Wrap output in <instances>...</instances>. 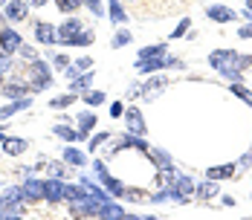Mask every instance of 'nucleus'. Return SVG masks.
Here are the masks:
<instances>
[{"instance_id":"nucleus-22","label":"nucleus","mask_w":252,"mask_h":220,"mask_svg":"<svg viewBox=\"0 0 252 220\" xmlns=\"http://www.w3.org/2000/svg\"><path fill=\"white\" fill-rule=\"evenodd\" d=\"M90 84H93V70H90V73L76 75V78H73V84H70V90L76 93V90H84V87H90Z\"/></svg>"},{"instance_id":"nucleus-33","label":"nucleus","mask_w":252,"mask_h":220,"mask_svg":"<svg viewBox=\"0 0 252 220\" xmlns=\"http://www.w3.org/2000/svg\"><path fill=\"white\" fill-rule=\"evenodd\" d=\"M104 139H107V133H96V136L90 139V151H96V148H99L101 142H104Z\"/></svg>"},{"instance_id":"nucleus-21","label":"nucleus","mask_w":252,"mask_h":220,"mask_svg":"<svg viewBox=\"0 0 252 220\" xmlns=\"http://www.w3.org/2000/svg\"><path fill=\"white\" fill-rule=\"evenodd\" d=\"M64 162H70V165H84L87 162V157L81 154V151H76V148H64Z\"/></svg>"},{"instance_id":"nucleus-15","label":"nucleus","mask_w":252,"mask_h":220,"mask_svg":"<svg viewBox=\"0 0 252 220\" xmlns=\"http://www.w3.org/2000/svg\"><path fill=\"white\" fill-rule=\"evenodd\" d=\"M235 174V165L229 162V165H212V168H206V177L209 180H229Z\"/></svg>"},{"instance_id":"nucleus-9","label":"nucleus","mask_w":252,"mask_h":220,"mask_svg":"<svg viewBox=\"0 0 252 220\" xmlns=\"http://www.w3.org/2000/svg\"><path fill=\"white\" fill-rule=\"evenodd\" d=\"M26 148H29L26 139H18V136H3V151H6L9 157H21Z\"/></svg>"},{"instance_id":"nucleus-28","label":"nucleus","mask_w":252,"mask_h":220,"mask_svg":"<svg viewBox=\"0 0 252 220\" xmlns=\"http://www.w3.org/2000/svg\"><path fill=\"white\" fill-rule=\"evenodd\" d=\"M55 3H58V9H61V12H76L84 0H55Z\"/></svg>"},{"instance_id":"nucleus-26","label":"nucleus","mask_w":252,"mask_h":220,"mask_svg":"<svg viewBox=\"0 0 252 220\" xmlns=\"http://www.w3.org/2000/svg\"><path fill=\"white\" fill-rule=\"evenodd\" d=\"M61 139H78V130H73V127H67L64 122H55V127H52Z\"/></svg>"},{"instance_id":"nucleus-13","label":"nucleus","mask_w":252,"mask_h":220,"mask_svg":"<svg viewBox=\"0 0 252 220\" xmlns=\"http://www.w3.org/2000/svg\"><path fill=\"white\" fill-rule=\"evenodd\" d=\"M162 90H165V78H151V81H148V87L142 90V98H145V101H154Z\"/></svg>"},{"instance_id":"nucleus-12","label":"nucleus","mask_w":252,"mask_h":220,"mask_svg":"<svg viewBox=\"0 0 252 220\" xmlns=\"http://www.w3.org/2000/svg\"><path fill=\"white\" fill-rule=\"evenodd\" d=\"M96 171H99L101 183H104V186H107V189H110V191H116V194H125V186H122V183H119V180H113V177H110V174L104 171V165H101V162H96Z\"/></svg>"},{"instance_id":"nucleus-16","label":"nucleus","mask_w":252,"mask_h":220,"mask_svg":"<svg viewBox=\"0 0 252 220\" xmlns=\"http://www.w3.org/2000/svg\"><path fill=\"white\" fill-rule=\"evenodd\" d=\"M78 125H81V127H78V136H87V133L99 125V119H96V113H90V110H87V113H81V116H78Z\"/></svg>"},{"instance_id":"nucleus-37","label":"nucleus","mask_w":252,"mask_h":220,"mask_svg":"<svg viewBox=\"0 0 252 220\" xmlns=\"http://www.w3.org/2000/svg\"><path fill=\"white\" fill-rule=\"evenodd\" d=\"M84 3H87V6H90V9H93L96 15H101V9H99V0H84Z\"/></svg>"},{"instance_id":"nucleus-40","label":"nucleus","mask_w":252,"mask_h":220,"mask_svg":"<svg viewBox=\"0 0 252 220\" xmlns=\"http://www.w3.org/2000/svg\"><path fill=\"white\" fill-rule=\"evenodd\" d=\"M247 6H250V9H247V18H252V0H247Z\"/></svg>"},{"instance_id":"nucleus-11","label":"nucleus","mask_w":252,"mask_h":220,"mask_svg":"<svg viewBox=\"0 0 252 220\" xmlns=\"http://www.w3.org/2000/svg\"><path fill=\"white\" fill-rule=\"evenodd\" d=\"M21 191H24V200H41L44 197V183L41 180H26Z\"/></svg>"},{"instance_id":"nucleus-24","label":"nucleus","mask_w":252,"mask_h":220,"mask_svg":"<svg viewBox=\"0 0 252 220\" xmlns=\"http://www.w3.org/2000/svg\"><path fill=\"white\" fill-rule=\"evenodd\" d=\"M107 9H110V18H113V21H119V24H125V21H127V12L119 6V0H110V6H107Z\"/></svg>"},{"instance_id":"nucleus-4","label":"nucleus","mask_w":252,"mask_h":220,"mask_svg":"<svg viewBox=\"0 0 252 220\" xmlns=\"http://www.w3.org/2000/svg\"><path fill=\"white\" fill-rule=\"evenodd\" d=\"M81 29H84V26H81V21H76V18L64 21V24L58 26V41H61V44H73Z\"/></svg>"},{"instance_id":"nucleus-2","label":"nucleus","mask_w":252,"mask_h":220,"mask_svg":"<svg viewBox=\"0 0 252 220\" xmlns=\"http://www.w3.org/2000/svg\"><path fill=\"white\" fill-rule=\"evenodd\" d=\"M26 75L32 78V90H47L52 81H55V78H52V73H50V67H47L44 61H38V58H35V61H29V70H26Z\"/></svg>"},{"instance_id":"nucleus-41","label":"nucleus","mask_w":252,"mask_h":220,"mask_svg":"<svg viewBox=\"0 0 252 220\" xmlns=\"http://www.w3.org/2000/svg\"><path fill=\"white\" fill-rule=\"evenodd\" d=\"M3 6H6V0H0V9H3Z\"/></svg>"},{"instance_id":"nucleus-20","label":"nucleus","mask_w":252,"mask_h":220,"mask_svg":"<svg viewBox=\"0 0 252 220\" xmlns=\"http://www.w3.org/2000/svg\"><path fill=\"white\" fill-rule=\"evenodd\" d=\"M165 55V47L162 44H154V47L139 49V61H151V58H162Z\"/></svg>"},{"instance_id":"nucleus-27","label":"nucleus","mask_w":252,"mask_h":220,"mask_svg":"<svg viewBox=\"0 0 252 220\" xmlns=\"http://www.w3.org/2000/svg\"><path fill=\"white\" fill-rule=\"evenodd\" d=\"M84 101H87L90 107H99L101 101H104V93H101V90H93V93L87 90V96H84Z\"/></svg>"},{"instance_id":"nucleus-36","label":"nucleus","mask_w":252,"mask_h":220,"mask_svg":"<svg viewBox=\"0 0 252 220\" xmlns=\"http://www.w3.org/2000/svg\"><path fill=\"white\" fill-rule=\"evenodd\" d=\"M241 38H252V24H247V26H241V32H238Z\"/></svg>"},{"instance_id":"nucleus-35","label":"nucleus","mask_w":252,"mask_h":220,"mask_svg":"<svg viewBox=\"0 0 252 220\" xmlns=\"http://www.w3.org/2000/svg\"><path fill=\"white\" fill-rule=\"evenodd\" d=\"M122 113H125V107H122L119 101H113V104H110V116H122Z\"/></svg>"},{"instance_id":"nucleus-6","label":"nucleus","mask_w":252,"mask_h":220,"mask_svg":"<svg viewBox=\"0 0 252 220\" xmlns=\"http://www.w3.org/2000/svg\"><path fill=\"white\" fill-rule=\"evenodd\" d=\"M6 18L9 21H26L29 18V3L26 0H9L6 3Z\"/></svg>"},{"instance_id":"nucleus-1","label":"nucleus","mask_w":252,"mask_h":220,"mask_svg":"<svg viewBox=\"0 0 252 220\" xmlns=\"http://www.w3.org/2000/svg\"><path fill=\"white\" fill-rule=\"evenodd\" d=\"M209 61H212V67H218V70L226 75V78H232V81H238V78H241V70H247L252 64L250 55H238V52H232V49H215Z\"/></svg>"},{"instance_id":"nucleus-5","label":"nucleus","mask_w":252,"mask_h":220,"mask_svg":"<svg viewBox=\"0 0 252 220\" xmlns=\"http://www.w3.org/2000/svg\"><path fill=\"white\" fill-rule=\"evenodd\" d=\"M35 41L38 44H52V41H58V29L47 21H38L35 24Z\"/></svg>"},{"instance_id":"nucleus-17","label":"nucleus","mask_w":252,"mask_h":220,"mask_svg":"<svg viewBox=\"0 0 252 220\" xmlns=\"http://www.w3.org/2000/svg\"><path fill=\"white\" fill-rule=\"evenodd\" d=\"M171 194H174V200H186V197L191 194V180L189 177H180L174 183V189H171Z\"/></svg>"},{"instance_id":"nucleus-18","label":"nucleus","mask_w":252,"mask_h":220,"mask_svg":"<svg viewBox=\"0 0 252 220\" xmlns=\"http://www.w3.org/2000/svg\"><path fill=\"white\" fill-rule=\"evenodd\" d=\"M41 168H47L52 177H58V180H64V177H70V168L67 165H61V162H52V159H41Z\"/></svg>"},{"instance_id":"nucleus-14","label":"nucleus","mask_w":252,"mask_h":220,"mask_svg":"<svg viewBox=\"0 0 252 220\" xmlns=\"http://www.w3.org/2000/svg\"><path fill=\"white\" fill-rule=\"evenodd\" d=\"M0 90H3L6 96H12V98H21V96H26L32 87L24 84V81H12V84H0Z\"/></svg>"},{"instance_id":"nucleus-32","label":"nucleus","mask_w":252,"mask_h":220,"mask_svg":"<svg viewBox=\"0 0 252 220\" xmlns=\"http://www.w3.org/2000/svg\"><path fill=\"white\" fill-rule=\"evenodd\" d=\"M52 64H55L58 70H67V67H70V61H67V55H55V58H52Z\"/></svg>"},{"instance_id":"nucleus-7","label":"nucleus","mask_w":252,"mask_h":220,"mask_svg":"<svg viewBox=\"0 0 252 220\" xmlns=\"http://www.w3.org/2000/svg\"><path fill=\"white\" fill-rule=\"evenodd\" d=\"M64 189H67V186H64L58 177H55V180H47V183H44V197H47L50 203H61V200L67 197L64 194Z\"/></svg>"},{"instance_id":"nucleus-10","label":"nucleus","mask_w":252,"mask_h":220,"mask_svg":"<svg viewBox=\"0 0 252 220\" xmlns=\"http://www.w3.org/2000/svg\"><path fill=\"white\" fill-rule=\"evenodd\" d=\"M206 15H209L212 21H218V24H229V21H235V12L226 9V6H209Z\"/></svg>"},{"instance_id":"nucleus-23","label":"nucleus","mask_w":252,"mask_h":220,"mask_svg":"<svg viewBox=\"0 0 252 220\" xmlns=\"http://www.w3.org/2000/svg\"><path fill=\"white\" fill-rule=\"evenodd\" d=\"M73 101H76V93L70 90V93H64V96H55V98H52L50 107H55V110H64V107H70Z\"/></svg>"},{"instance_id":"nucleus-30","label":"nucleus","mask_w":252,"mask_h":220,"mask_svg":"<svg viewBox=\"0 0 252 220\" xmlns=\"http://www.w3.org/2000/svg\"><path fill=\"white\" fill-rule=\"evenodd\" d=\"M125 44H130V32H127V29H119V32L113 35V47H125Z\"/></svg>"},{"instance_id":"nucleus-25","label":"nucleus","mask_w":252,"mask_h":220,"mask_svg":"<svg viewBox=\"0 0 252 220\" xmlns=\"http://www.w3.org/2000/svg\"><path fill=\"white\" fill-rule=\"evenodd\" d=\"M215 194H218V186H215V180H209V183H203L200 189H197V197H200V200H212Z\"/></svg>"},{"instance_id":"nucleus-19","label":"nucleus","mask_w":252,"mask_h":220,"mask_svg":"<svg viewBox=\"0 0 252 220\" xmlns=\"http://www.w3.org/2000/svg\"><path fill=\"white\" fill-rule=\"evenodd\" d=\"M26 107H29V98H18V101L0 107V119H6V116H12V113H18V110H26Z\"/></svg>"},{"instance_id":"nucleus-3","label":"nucleus","mask_w":252,"mask_h":220,"mask_svg":"<svg viewBox=\"0 0 252 220\" xmlns=\"http://www.w3.org/2000/svg\"><path fill=\"white\" fill-rule=\"evenodd\" d=\"M21 47H24L21 32H15V29H0V49H3L6 55H15Z\"/></svg>"},{"instance_id":"nucleus-38","label":"nucleus","mask_w":252,"mask_h":220,"mask_svg":"<svg viewBox=\"0 0 252 220\" xmlns=\"http://www.w3.org/2000/svg\"><path fill=\"white\" fill-rule=\"evenodd\" d=\"M87 67H93V61H90V58H81V61H78V70H87Z\"/></svg>"},{"instance_id":"nucleus-39","label":"nucleus","mask_w":252,"mask_h":220,"mask_svg":"<svg viewBox=\"0 0 252 220\" xmlns=\"http://www.w3.org/2000/svg\"><path fill=\"white\" fill-rule=\"evenodd\" d=\"M44 3H50V0H32V6H38V9H41Z\"/></svg>"},{"instance_id":"nucleus-34","label":"nucleus","mask_w":252,"mask_h":220,"mask_svg":"<svg viewBox=\"0 0 252 220\" xmlns=\"http://www.w3.org/2000/svg\"><path fill=\"white\" fill-rule=\"evenodd\" d=\"M18 52L24 55L26 61H35V58H38V55H35V49H32V47H21V49H18Z\"/></svg>"},{"instance_id":"nucleus-8","label":"nucleus","mask_w":252,"mask_h":220,"mask_svg":"<svg viewBox=\"0 0 252 220\" xmlns=\"http://www.w3.org/2000/svg\"><path fill=\"white\" fill-rule=\"evenodd\" d=\"M125 122H127V130H130V133H136V136H142V133H145V122H142V113H139L136 107L125 110Z\"/></svg>"},{"instance_id":"nucleus-29","label":"nucleus","mask_w":252,"mask_h":220,"mask_svg":"<svg viewBox=\"0 0 252 220\" xmlns=\"http://www.w3.org/2000/svg\"><path fill=\"white\" fill-rule=\"evenodd\" d=\"M232 93H235V96H241V98H244V101L252 107V90H247L244 84H235V87H232Z\"/></svg>"},{"instance_id":"nucleus-31","label":"nucleus","mask_w":252,"mask_h":220,"mask_svg":"<svg viewBox=\"0 0 252 220\" xmlns=\"http://www.w3.org/2000/svg\"><path fill=\"white\" fill-rule=\"evenodd\" d=\"M189 26H191V21H189V18H183V21H180V26H177L174 32H171V38H183V35H186V29H189Z\"/></svg>"}]
</instances>
